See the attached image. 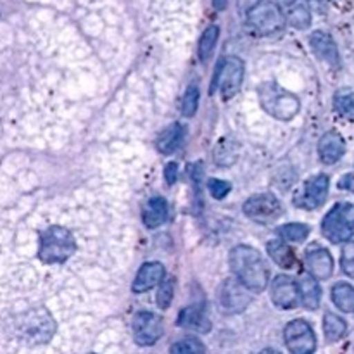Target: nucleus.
Instances as JSON below:
<instances>
[{"mask_svg": "<svg viewBox=\"0 0 354 354\" xmlns=\"http://www.w3.org/2000/svg\"><path fill=\"white\" fill-rule=\"evenodd\" d=\"M324 332L325 339H327L328 342H337L341 341L346 335V332H348V324H346L341 317H337V315L325 313Z\"/></svg>", "mask_w": 354, "mask_h": 354, "instance_id": "obj_27", "label": "nucleus"}, {"mask_svg": "<svg viewBox=\"0 0 354 354\" xmlns=\"http://www.w3.org/2000/svg\"><path fill=\"white\" fill-rule=\"evenodd\" d=\"M306 265L315 280H327L334 273V259L325 248L311 245L306 252Z\"/></svg>", "mask_w": 354, "mask_h": 354, "instance_id": "obj_14", "label": "nucleus"}, {"mask_svg": "<svg viewBox=\"0 0 354 354\" xmlns=\"http://www.w3.org/2000/svg\"><path fill=\"white\" fill-rule=\"evenodd\" d=\"M344 152L346 142L339 131H327L318 142V156L324 165H335Z\"/></svg>", "mask_w": 354, "mask_h": 354, "instance_id": "obj_16", "label": "nucleus"}, {"mask_svg": "<svg viewBox=\"0 0 354 354\" xmlns=\"http://www.w3.org/2000/svg\"><path fill=\"white\" fill-rule=\"evenodd\" d=\"M165 178L169 185H173V183L176 182V178H178V165H176V162H168V165H166Z\"/></svg>", "mask_w": 354, "mask_h": 354, "instance_id": "obj_35", "label": "nucleus"}, {"mask_svg": "<svg viewBox=\"0 0 354 354\" xmlns=\"http://www.w3.org/2000/svg\"><path fill=\"white\" fill-rule=\"evenodd\" d=\"M310 45L311 50L315 52V55H317L318 59H322V61L327 62L328 66H332V68L335 69L341 66L339 48L330 35L325 33V31H315L310 37Z\"/></svg>", "mask_w": 354, "mask_h": 354, "instance_id": "obj_15", "label": "nucleus"}, {"mask_svg": "<svg viewBox=\"0 0 354 354\" xmlns=\"http://www.w3.org/2000/svg\"><path fill=\"white\" fill-rule=\"evenodd\" d=\"M330 180L327 175H317L306 180L303 189L294 194V204L303 209H317L327 201Z\"/></svg>", "mask_w": 354, "mask_h": 354, "instance_id": "obj_11", "label": "nucleus"}, {"mask_svg": "<svg viewBox=\"0 0 354 354\" xmlns=\"http://www.w3.org/2000/svg\"><path fill=\"white\" fill-rule=\"evenodd\" d=\"M277 234L287 242H304L310 235V227L304 223H287L282 225Z\"/></svg>", "mask_w": 354, "mask_h": 354, "instance_id": "obj_29", "label": "nucleus"}, {"mask_svg": "<svg viewBox=\"0 0 354 354\" xmlns=\"http://www.w3.org/2000/svg\"><path fill=\"white\" fill-rule=\"evenodd\" d=\"M248 23L259 35H273L286 24L282 10L272 0H261L248 12Z\"/></svg>", "mask_w": 354, "mask_h": 354, "instance_id": "obj_6", "label": "nucleus"}, {"mask_svg": "<svg viewBox=\"0 0 354 354\" xmlns=\"http://www.w3.org/2000/svg\"><path fill=\"white\" fill-rule=\"evenodd\" d=\"M239 156H241V144L234 137H223L214 145V162L218 166H221V168L234 166L237 162Z\"/></svg>", "mask_w": 354, "mask_h": 354, "instance_id": "obj_20", "label": "nucleus"}, {"mask_svg": "<svg viewBox=\"0 0 354 354\" xmlns=\"http://www.w3.org/2000/svg\"><path fill=\"white\" fill-rule=\"evenodd\" d=\"M277 2H279V3H277V6H282L283 9H287V7H289L290 3L296 2V0H277Z\"/></svg>", "mask_w": 354, "mask_h": 354, "instance_id": "obj_38", "label": "nucleus"}, {"mask_svg": "<svg viewBox=\"0 0 354 354\" xmlns=\"http://www.w3.org/2000/svg\"><path fill=\"white\" fill-rule=\"evenodd\" d=\"M268 254L280 268H294L296 266V256L292 249L283 241H272L268 242Z\"/></svg>", "mask_w": 354, "mask_h": 354, "instance_id": "obj_24", "label": "nucleus"}, {"mask_svg": "<svg viewBox=\"0 0 354 354\" xmlns=\"http://www.w3.org/2000/svg\"><path fill=\"white\" fill-rule=\"evenodd\" d=\"M182 140L183 127L180 123H171L159 133L158 140H156V147H158V151L161 152V154H171V152L176 151V147L182 144Z\"/></svg>", "mask_w": 354, "mask_h": 354, "instance_id": "obj_22", "label": "nucleus"}, {"mask_svg": "<svg viewBox=\"0 0 354 354\" xmlns=\"http://www.w3.org/2000/svg\"><path fill=\"white\" fill-rule=\"evenodd\" d=\"M332 301L344 313H354V287L339 282L332 287Z\"/></svg>", "mask_w": 354, "mask_h": 354, "instance_id": "obj_25", "label": "nucleus"}, {"mask_svg": "<svg viewBox=\"0 0 354 354\" xmlns=\"http://www.w3.org/2000/svg\"><path fill=\"white\" fill-rule=\"evenodd\" d=\"M259 102L268 114L280 121H290L297 116L301 102L294 93L287 92L277 82H265L258 88Z\"/></svg>", "mask_w": 354, "mask_h": 354, "instance_id": "obj_3", "label": "nucleus"}, {"mask_svg": "<svg viewBox=\"0 0 354 354\" xmlns=\"http://www.w3.org/2000/svg\"><path fill=\"white\" fill-rule=\"evenodd\" d=\"M173 294H175V280L169 279L161 282V289L158 292V306L161 310H168L173 301Z\"/></svg>", "mask_w": 354, "mask_h": 354, "instance_id": "obj_32", "label": "nucleus"}, {"mask_svg": "<svg viewBox=\"0 0 354 354\" xmlns=\"http://www.w3.org/2000/svg\"><path fill=\"white\" fill-rule=\"evenodd\" d=\"M228 0H213V6L216 10H223L227 7Z\"/></svg>", "mask_w": 354, "mask_h": 354, "instance_id": "obj_37", "label": "nucleus"}, {"mask_svg": "<svg viewBox=\"0 0 354 354\" xmlns=\"http://www.w3.org/2000/svg\"><path fill=\"white\" fill-rule=\"evenodd\" d=\"M283 341L290 354H313L317 335L306 320H292L283 330Z\"/></svg>", "mask_w": 354, "mask_h": 354, "instance_id": "obj_8", "label": "nucleus"}, {"mask_svg": "<svg viewBox=\"0 0 354 354\" xmlns=\"http://www.w3.org/2000/svg\"><path fill=\"white\" fill-rule=\"evenodd\" d=\"M76 252V241L71 232L64 227H48L40 234L38 259L45 265H59Z\"/></svg>", "mask_w": 354, "mask_h": 354, "instance_id": "obj_2", "label": "nucleus"}, {"mask_svg": "<svg viewBox=\"0 0 354 354\" xmlns=\"http://www.w3.org/2000/svg\"><path fill=\"white\" fill-rule=\"evenodd\" d=\"M169 354H204V348L197 339L187 337L175 342V344L171 346Z\"/></svg>", "mask_w": 354, "mask_h": 354, "instance_id": "obj_31", "label": "nucleus"}, {"mask_svg": "<svg viewBox=\"0 0 354 354\" xmlns=\"http://www.w3.org/2000/svg\"><path fill=\"white\" fill-rule=\"evenodd\" d=\"M230 268L239 282L252 292H263L268 286L270 272L265 259L251 245H237L230 252Z\"/></svg>", "mask_w": 354, "mask_h": 354, "instance_id": "obj_1", "label": "nucleus"}, {"mask_svg": "<svg viewBox=\"0 0 354 354\" xmlns=\"http://www.w3.org/2000/svg\"><path fill=\"white\" fill-rule=\"evenodd\" d=\"M334 107L341 116L354 121V86H344L335 92Z\"/></svg>", "mask_w": 354, "mask_h": 354, "instance_id": "obj_26", "label": "nucleus"}, {"mask_svg": "<svg viewBox=\"0 0 354 354\" xmlns=\"http://www.w3.org/2000/svg\"><path fill=\"white\" fill-rule=\"evenodd\" d=\"M286 17L289 24H292L297 30H306L311 24V10L304 0H296L286 9Z\"/></svg>", "mask_w": 354, "mask_h": 354, "instance_id": "obj_23", "label": "nucleus"}, {"mask_svg": "<svg viewBox=\"0 0 354 354\" xmlns=\"http://www.w3.org/2000/svg\"><path fill=\"white\" fill-rule=\"evenodd\" d=\"M259 354H282V353L275 351V349H265V351H261Z\"/></svg>", "mask_w": 354, "mask_h": 354, "instance_id": "obj_39", "label": "nucleus"}, {"mask_svg": "<svg viewBox=\"0 0 354 354\" xmlns=\"http://www.w3.org/2000/svg\"><path fill=\"white\" fill-rule=\"evenodd\" d=\"M339 189L349 190V192L354 194V175L342 176V180H341V182H339Z\"/></svg>", "mask_w": 354, "mask_h": 354, "instance_id": "obj_36", "label": "nucleus"}, {"mask_svg": "<svg viewBox=\"0 0 354 354\" xmlns=\"http://www.w3.org/2000/svg\"><path fill=\"white\" fill-rule=\"evenodd\" d=\"M244 73L245 66L241 57H235V55L227 57L218 66L216 75H214L213 80V86H211V93L220 86V92L223 95V99H232L241 90L242 82H244Z\"/></svg>", "mask_w": 354, "mask_h": 354, "instance_id": "obj_5", "label": "nucleus"}, {"mask_svg": "<svg viewBox=\"0 0 354 354\" xmlns=\"http://www.w3.org/2000/svg\"><path fill=\"white\" fill-rule=\"evenodd\" d=\"M169 216V207L166 199L162 197H152L149 199V203L144 206L142 211V220L147 228H158L162 223H166Z\"/></svg>", "mask_w": 354, "mask_h": 354, "instance_id": "obj_19", "label": "nucleus"}, {"mask_svg": "<svg viewBox=\"0 0 354 354\" xmlns=\"http://www.w3.org/2000/svg\"><path fill=\"white\" fill-rule=\"evenodd\" d=\"M19 332L24 341L30 344H45L55 334V322L45 310H33L23 317L19 324Z\"/></svg>", "mask_w": 354, "mask_h": 354, "instance_id": "obj_7", "label": "nucleus"}, {"mask_svg": "<svg viewBox=\"0 0 354 354\" xmlns=\"http://www.w3.org/2000/svg\"><path fill=\"white\" fill-rule=\"evenodd\" d=\"M199 88L196 85L189 86L185 92V97H183L182 102V113L185 118H192L194 114L197 113V107H199Z\"/></svg>", "mask_w": 354, "mask_h": 354, "instance_id": "obj_30", "label": "nucleus"}, {"mask_svg": "<svg viewBox=\"0 0 354 354\" xmlns=\"http://www.w3.org/2000/svg\"><path fill=\"white\" fill-rule=\"evenodd\" d=\"M165 266L161 263H145L140 270H138L137 277L133 280L131 290L137 294L147 292L152 287L159 286L165 280Z\"/></svg>", "mask_w": 354, "mask_h": 354, "instance_id": "obj_17", "label": "nucleus"}, {"mask_svg": "<svg viewBox=\"0 0 354 354\" xmlns=\"http://www.w3.org/2000/svg\"><path fill=\"white\" fill-rule=\"evenodd\" d=\"M131 328H133L135 342L142 348L154 346L165 332L162 318L159 315L151 313V311H140V313L135 315Z\"/></svg>", "mask_w": 354, "mask_h": 354, "instance_id": "obj_10", "label": "nucleus"}, {"mask_svg": "<svg viewBox=\"0 0 354 354\" xmlns=\"http://www.w3.org/2000/svg\"><path fill=\"white\" fill-rule=\"evenodd\" d=\"M218 38H220V28H218L216 24H213V26L204 30L203 37H201V41H199L201 61H207V59L211 57V54H213L214 47H216L218 44Z\"/></svg>", "mask_w": 354, "mask_h": 354, "instance_id": "obj_28", "label": "nucleus"}, {"mask_svg": "<svg viewBox=\"0 0 354 354\" xmlns=\"http://www.w3.org/2000/svg\"><path fill=\"white\" fill-rule=\"evenodd\" d=\"M220 304L227 313H242L251 303V294L239 280H225L220 287Z\"/></svg>", "mask_w": 354, "mask_h": 354, "instance_id": "obj_12", "label": "nucleus"}, {"mask_svg": "<svg viewBox=\"0 0 354 354\" xmlns=\"http://www.w3.org/2000/svg\"><path fill=\"white\" fill-rule=\"evenodd\" d=\"M341 266L342 272H344L346 275L354 277V242H348V244L342 248Z\"/></svg>", "mask_w": 354, "mask_h": 354, "instance_id": "obj_33", "label": "nucleus"}, {"mask_svg": "<svg viewBox=\"0 0 354 354\" xmlns=\"http://www.w3.org/2000/svg\"><path fill=\"white\" fill-rule=\"evenodd\" d=\"M272 301L280 310H292L299 303V287L294 279L279 275L272 283Z\"/></svg>", "mask_w": 354, "mask_h": 354, "instance_id": "obj_13", "label": "nucleus"}, {"mask_svg": "<svg viewBox=\"0 0 354 354\" xmlns=\"http://www.w3.org/2000/svg\"><path fill=\"white\" fill-rule=\"evenodd\" d=\"M322 232L334 244L349 242L354 235V206L351 203H339L325 214Z\"/></svg>", "mask_w": 354, "mask_h": 354, "instance_id": "obj_4", "label": "nucleus"}, {"mask_svg": "<svg viewBox=\"0 0 354 354\" xmlns=\"http://www.w3.org/2000/svg\"><path fill=\"white\" fill-rule=\"evenodd\" d=\"M244 214L258 223H273L282 214V204L273 194H256L244 203Z\"/></svg>", "mask_w": 354, "mask_h": 354, "instance_id": "obj_9", "label": "nucleus"}, {"mask_svg": "<svg viewBox=\"0 0 354 354\" xmlns=\"http://www.w3.org/2000/svg\"><path fill=\"white\" fill-rule=\"evenodd\" d=\"M297 287H299V299L303 301L304 306L308 310H317L322 299V289L317 280L311 275H301Z\"/></svg>", "mask_w": 354, "mask_h": 354, "instance_id": "obj_21", "label": "nucleus"}, {"mask_svg": "<svg viewBox=\"0 0 354 354\" xmlns=\"http://www.w3.org/2000/svg\"><path fill=\"white\" fill-rule=\"evenodd\" d=\"M178 325L183 328H189V330L207 334V332L211 330V320L209 317H207L206 306L201 303V304H192V306L185 308V310L180 313Z\"/></svg>", "mask_w": 354, "mask_h": 354, "instance_id": "obj_18", "label": "nucleus"}, {"mask_svg": "<svg viewBox=\"0 0 354 354\" xmlns=\"http://www.w3.org/2000/svg\"><path fill=\"white\" fill-rule=\"evenodd\" d=\"M207 190H209L211 196H213L214 199H223V197L232 190V183L225 182V180L211 178L209 182H207Z\"/></svg>", "mask_w": 354, "mask_h": 354, "instance_id": "obj_34", "label": "nucleus"}]
</instances>
